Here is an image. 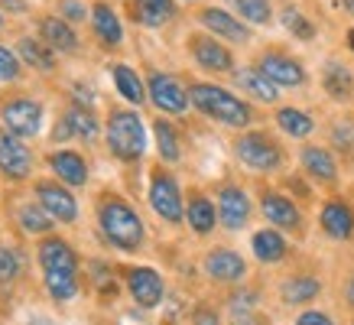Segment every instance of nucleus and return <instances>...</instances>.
I'll list each match as a JSON object with an SVG mask.
<instances>
[{
    "label": "nucleus",
    "mask_w": 354,
    "mask_h": 325,
    "mask_svg": "<svg viewBox=\"0 0 354 325\" xmlns=\"http://www.w3.org/2000/svg\"><path fill=\"white\" fill-rule=\"evenodd\" d=\"M172 13H176L172 0H137V17L143 26H162Z\"/></svg>",
    "instance_id": "nucleus-29"
},
{
    "label": "nucleus",
    "mask_w": 354,
    "mask_h": 325,
    "mask_svg": "<svg viewBox=\"0 0 354 325\" xmlns=\"http://www.w3.org/2000/svg\"><path fill=\"white\" fill-rule=\"evenodd\" d=\"M46 290L53 292L55 299H72L78 292L75 273H46Z\"/></svg>",
    "instance_id": "nucleus-34"
},
{
    "label": "nucleus",
    "mask_w": 354,
    "mask_h": 325,
    "mask_svg": "<svg viewBox=\"0 0 354 325\" xmlns=\"http://www.w3.org/2000/svg\"><path fill=\"white\" fill-rule=\"evenodd\" d=\"M17 218H20L23 231H32V234H43V231H49V225H53V215H49L43 205H23L20 212H17Z\"/></svg>",
    "instance_id": "nucleus-33"
},
{
    "label": "nucleus",
    "mask_w": 354,
    "mask_h": 325,
    "mask_svg": "<svg viewBox=\"0 0 354 325\" xmlns=\"http://www.w3.org/2000/svg\"><path fill=\"white\" fill-rule=\"evenodd\" d=\"M39 32H43V39L49 43V49H62V53H72L78 46V36L72 32V26L65 20H55V17H46L39 23Z\"/></svg>",
    "instance_id": "nucleus-21"
},
{
    "label": "nucleus",
    "mask_w": 354,
    "mask_h": 325,
    "mask_svg": "<svg viewBox=\"0 0 354 325\" xmlns=\"http://www.w3.org/2000/svg\"><path fill=\"white\" fill-rule=\"evenodd\" d=\"M17 78H20V62H17V55L0 46V82H17Z\"/></svg>",
    "instance_id": "nucleus-38"
},
{
    "label": "nucleus",
    "mask_w": 354,
    "mask_h": 325,
    "mask_svg": "<svg viewBox=\"0 0 354 325\" xmlns=\"http://www.w3.org/2000/svg\"><path fill=\"white\" fill-rule=\"evenodd\" d=\"M91 23H95V32L104 39L108 46H118L124 39V30H120V20L114 17L108 3H97L95 10H91Z\"/></svg>",
    "instance_id": "nucleus-24"
},
{
    "label": "nucleus",
    "mask_w": 354,
    "mask_h": 325,
    "mask_svg": "<svg viewBox=\"0 0 354 325\" xmlns=\"http://www.w3.org/2000/svg\"><path fill=\"white\" fill-rule=\"evenodd\" d=\"M254 254L260 263H279L286 257V241L279 231H257L254 234Z\"/></svg>",
    "instance_id": "nucleus-22"
},
{
    "label": "nucleus",
    "mask_w": 354,
    "mask_h": 325,
    "mask_svg": "<svg viewBox=\"0 0 354 325\" xmlns=\"http://www.w3.org/2000/svg\"><path fill=\"white\" fill-rule=\"evenodd\" d=\"M153 133H156V147H160L162 160L166 162H176L179 160V137H176V127H172L169 120H156L153 124Z\"/></svg>",
    "instance_id": "nucleus-30"
},
{
    "label": "nucleus",
    "mask_w": 354,
    "mask_h": 325,
    "mask_svg": "<svg viewBox=\"0 0 354 325\" xmlns=\"http://www.w3.org/2000/svg\"><path fill=\"white\" fill-rule=\"evenodd\" d=\"M322 228L328 238H351L354 234V212L344 202H328L322 208Z\"/></svg>",
    "instance_id": "nucleus-18"
},
{
    "label": "nucleus",
    "mask_w": 354,
    "mask_h": 325,
    "mask_svg": "<svg viewBox=\"0 0 354 325\" xmlns=\"http://www.w3.org/2000/svg\"><path fill=\"white\" fill-rule=\"evenodd\" d=\"M62 13L68 20H82V17H85V7H82L78 0H62Z\"/></svg>",
    "instance_id": "nucleus-42"
},
{
    "label": "nucleus",
    "mask_w": 354,
    "mask_h": 325,
    "mask_svg": "<svg viewBox=\"0 0 354 325\" xmlns=\"http://www.w3.org/2000/svg\"><path fill=\"white\" fill-rule=\"evenodd\" d=\"M97 218H101L104 234H108L120 250H137L140 248V241H143V221H140L137 212H133L127 202H120V198H104Z\"/></svg>",
    "instance_id": "nucleus-2"
},
{
    "label": "nucleus",
    "mask_w": 354,
    "mask_h": 325,
    "mask_svg": "<svg viewBox=\"0 0 354 325\" xmlns=\"http://www.w3.org/2000/svg\"><path fill=\"white\" fill-rule=\"evenodd\" d=\"M30 150L20 143V137L13 133H0V173L10 179H26L30 176Z\"/></svg>",
    "instance_id": "nucleus-8"
},
{
    "label": "nucleus",
    "mask_w": 354,
    "mask_h": 325,
    "mask_svg": "<svg viewBox=\"0 0 354 325\" xmlns=\"http://www.w3.org/2000/svg\"><path fill=\"white\" fill-rule=\"evenodd\" d=\"M114 82H118L120 95L127 98L130 104H143V98H147V88L140 82V75L130 68V65H114Z\"/></svg>",
    "instance_id": "nucleus-26"
},
{
    "label": "nucleus",
    "mask_w": 354,
    "mask_h": 325,
    "mask_svg": "<svg viewBox=\"0 0 354 325\" xmlns=\"http://www.w3.org/2000/svg\"><path fill=\"white\" fill-rule=\"evenodd\" d=\"M0 114H3V124H7L13 137H32L43 124V108H39V101H30V98L7 101Z\"/></svg>",
    "instance_id": "nucleus-5"
},
{
    "label": "nucleus",
    "mask_w": 354,
    "mask_h": 325,
    "mask_svg": "<svg viewBox=\"0 0 354 325\" xmlns=\"http://www.w3.org/2000/svg\"><path fill=\"white\" fill-rule=\"evenodd\" d=\"M237 156L247 162V166H254V169H277L279 160H283V153H279V147L270 137H263V133H244V137H237L234 143Z\"/></svg>",
    "instance_id": "nucleus-4"
},
{
    "label": "nucleus",
    "mask_w": 354,
    "mask_h": 325,
    "mask_svg": "<svg viewBox=\"0 0 354 325\" xmlns=\"http://www.w3.org/2000/svg\"><path fill=\"white\" fill-rule=\"evenodd\" d=\"M127 286H130V296H133L143 309H153V306L162 299V280H160V273L150 270V267L130 270Z\"/></svg>",
    "instance_id": "nucleus-10"
},
{
    "label": "nucleus",
    "mask_w": 354,
    "mask_h": 325,
    "mask_svg": "<svg viewBox=\"0 0 354 325\" xmlns=\"http://www.w3.org/2000/svg\"><path fill=\"white\" fill-rule=\"evenodd\" d=\"M192 322L195 325H218V315L212 313V309H205V306H202V309H195V319H192Z\"/></svg>",
    "instance_id": "nucleus-43"
},
{
    "label": "nucleus",
    "mask_w": 354,
    "mask_h": 325,
    "mask_svg": "<svg viewBox=\"0 0 354 325\" xmlns=\"http://www.w3.org/2000/svg\"><path fill=\"white\" fill-rule=\"evenodd\" d=\"M108 147L118 160H140L147 150V130L137 111H114L108 118Z\"/></svg>",
    "instance_id": "nucleus-3"
},
{
    "label": "nucleus",
    "mask_w": 354,
    "mask_h": 325,
    "mask_svg": "<svg viewBox=\"0 0 354 325\" xmlns=\"http://www.w3.org/2000/svg\"><path fill=\"white\" fill-rule=\"evenodd\" d=\"M348 303L354 306V277H351V283H348Z\"/></svg>",
    "instance_id": "nucleus-45"
},
{
    "label": "nucleus",
    "mask_w": 354,
    "mask_h": 325,
    "mask_svg": "<svg viewBox=\"0 0 354 325\" xmlns=\"http://www.w3.org/2000/svg\"><path fill=\"white\" fill-rule=\"evenodd\" d=\"M234 7L247 23H270V3L267 0H231Z\"/></svg>",
    "instance_id": "nucleus-35"
},
{
    "label": "nucleus",
    "mask_w": 354,
    "mask_h": 325,
    "mask_svg": "<svg viewBox=\"0 0 354 325\" xmlns=\"http://www.w3.org/2000/svg\"><path fill=\"white\" fill-rule=\"evenodd\" d=\"M296 325H335V322L325 313H315V309H312V313H302L299 319H296Z\"/></svg>",
    "instance_id": "nucleus-41"
},
{
    "label": "nucleus",
    "mask_w": 354,
    "mask_h": 325,
    "mask_svg": "<svg viewBox=\"0 0 354 325\" xmlns=\"http://www.w3.org/2000/svg\"><path fill=\"white\" fill-rule=\"evenodd\" d=\"M302 166H306L315 179H322V183H335V176H338L332 153L322 150V147H306V150H302Z\"/></svg>",
    "instance_id": "nucleus-23"
},
{
    "label": "nucleus",
    "mask_w": 354,
    "mask_h": 325,
    "mask_svg": "<svg viewBox=\"0 0 354 325\" xmlns=\"http://www.w3.org/2000/svg\"><path fill=\"white\" fill-rule=\"evenodd\" d=\"M319 290H322V283L315 277H292L283 283V299L286 303H309L319 296Z\"/></svg>",
    "instance_id": "nucleus-27"
},
{
    "label": "nucleus",
    "mask_w": 354,
    "mask_h": 325,
    "mask_svg": "<svg viewBox=\"0 0 354 325\" xmlns=\"http://www.w3.org/2000/svg\"><path fill=\"white\" fill-rule=\"evenodd\" d=\"M277 124L286 130L290 137H309L312 127H315L309 114H302V111H296V108H283V111H279V114H277Z\"/></svg>",
    "instance_id": "nucleus-31"
},
{
    "label": "nucleus",
    "mask_w": 354,
    "mask_h": 325,
    "mask_svg": "<svg viewBox=\"0 0 354 325\" xmlns=\"http://www.w3.org/2000/svg\"><path fill=\"white\" fill-rule=\"evenodd\" d=\"M36 195H39V205H43L46 212L55 218V221H75L78 205H75V198L65 192L62 185L39 183V185H36Z\"/></svg>",
    "instance_id": "nucleus-9"
},
{
    "label": "nucleus",
    "mask_w": 354,
    "mask_h": 325,
    "mask_svg": "<svg viewBox=\"0 0 354 325\" xmlns=\"http://www.w3.org/2000/svg\"><path fill=\"white\" fill-rule=\"evenodd\" d=\"M205 270L212 273L215 280H225V283H234L244 277V260H241V254H234V250H212L208 254V260H205Z\"/></svg>",
    "instance_id": "nucleus-16"
},
{
    "label": "nucleus",
    "mask_w": 354,
    "mask_h": 325,
    "mask_svg": "<svg viewBox=\"0 0 354 325\" xmlns=\"http://www.w3.org/2000/svg\"><path fill=\"white\" fill-rule=\"evenodd\" d=\"M49 166L65 185H85L88 183V166L75 150H59L49 156Z\"/></svg>",
    "instance_id": "nucleus-14"
},
{
    "label": "nucleus",
    "mask_w": 354,
    "mask_h": 325,
    "mask_svg": "<svg viewBox=\"0 0 354 325\" xmlns=\"http://www.w3.org/2000/svg\"><path fill=\"white\" fill-rule=\"evenodd\" d=\"M20 270V260L13 250H0V283H10Z\"/></svg>",
    "instance_id": "nucleus-39"
},
{
    "label": "nucleus",
    "mask_w": 354,
    "mask_h": 325,
    "mask_svg": "<svg viewBox=\"0 0 354 325\" xmlns=\"http://www.w3.org/2000/svg\"><path fill=\"white\" fill-rule=\"evenodd\" d=\"M20 55H23V62L30 65V68H39V72H53L55 68V55L49 46L43 43H36V39H20Z\"/></svg>",
    "instance_id": "nucleus-25"
},
{
    "label": "nucleus",
    "mask_w": 354,
    "mask_h": 325,
    "mask_svg": "<svg viewBox=\"0 0 354 325\" xmlns=\"http://www.w3.org/2000/svg\"><path fill=\"white\" fill-rule=\"evenodd\" d=\"M348 46H351V49H354V30L348 32Z\"/></svg>",
    "instance_id": "nucleus-47"
},
{
    "label": "nucleus",
    "mask_w": 354,
    "mask_h": 325,
    "mask_svg": "<svg viewBox=\"0 0 354 325\" xmlns=\"http://www.w3.org/2000/svg\"><path fill=\"white\" fill-rule=\"evenodd\" d=\"M283 26H286L292 36H299V39H312V36H315V26H312L299 10H292V7L290 10H283Z\"/></svg>",
    "instance_id": "nucleus-37"
},
{
    "label": "nucleus",
    "mask_w": 354,
    "mask_h": 325,
    "mask_svg": "<svg viewBox=\"0 0 354 325\" xmlns=\"http://www.w3.org/2000/svg\"><path fill=\"white\" fill-rule=\"evenodd\" d=\"M150 205L166 221H183V195H179V185H176V179L169 173H153Z\"/></svg>",
    "instance_id": "nucleus-6"
},
{
    "label": "nucleus",
    "mask_w": 354,
    "mask_h": 325,
    "mask_svg": "<svg viewBox=\"0 0 354 325\" xmlns=\"http://www.w3.org/2000/svg\"><path fill=\"white\" fill-rule=\"evenodd\" d=\"M185 218H189L192 231H198V234H208V231L215 228V221H218V212H215V205H212L208 198H192V202H189V212H185Z\"/></svg>",
    "instance_id": "nucleus-28"
},
{
    "label": "nucleus",
    "mask_w": 354,
    "mask_h": 325,
    "mask_svg": "<svg viewBox=\"0 0 354 325\" xmlns=\"http://www.w3.org/2000/svg\"><path fill=\"white\" fill-rule=\"evenodd\" d=\"M150 101L166 114H183L189 108V95L183 91V85L172 75H162V72L150 75Z\"/></svg>",
    "instance_id": "nucleus-7"
},
{
    "label": "nucleus",
    "mask_w": 354,
    "mask_h": 325,
    "mask_svg": "<svg viewBox=\"0 0 354 325\" xmlns=\"http://www.w3.org/2000/svg\"><path fill=\"white\" fill-rule=\"evenodd\" d=\"M218 215H221L225 228H231V231L244 228V221L250 218V202H247V195L237 185H225L218 192Z\"/></svg>",
    "instance_id": "nucleus-12"
},
{
    "label": "nucleus",
    "mask_w": 354,
    "mask_h": 325,
    "mask_svg": "<svg viewBox=\"0 0 354 325\" xmlns=\"http://www.w3.org/2000/svg\"><path fill=\"white\" fill-rule=\"evenodd\" d=\"M342 3H344V10H348V13L354 17V0H342Z\"/></svg>",
    "instance_id": "nucleus-46"
},
{
    "label": "nucleus",
    "mask_w": 354,
    "mask_h": 325,
    "mask_svg": "<svg viewBox=\"0 0 354 325\" xmlns=\"http://www.w3.org/2000/svg\"><path fill=\"white\" fill-rule=\"evenodd\" d=\"M0 26H3V20H0Z\"/></svg>",
    "instance_id": "nucleus-48"
},
{
    "label": "nucleus",
    "mask_w": 354,
    "mask_h": 325,
    "mask_svg": "<svg viewBox=\"0 0 354 325\" xmlns=\"http://www.w3.org/2000/svg\"><path fill=\"white\" fill-rule=\"evenodd\" d=\"M234 82L244 88L247 95H254L257 101H277V85L270 82L260 68H237Z\"/></svg>",
    "instance_id": "nucleus-20"
},
{
    "label": "nucleus",
    "mask_w": 354,
    "mask_h": 325,
    "mask_svg": "<svg viewBox=\"0 0 354 325\" xmlns=\"http://www.w3.org/2000/svg\"><path fill=\"white\" fill-rule=\"evenodd\" d=\"M192 53L195 59H198V65L202 68H212V72H227L231 68V53H227L221 43H215V39H208V36H195L192 39Z\"/></svg>",
    "instance_id": "nucleus-15"
},
{
    "label": "nucleus",
    "mask_w": 354,
    "mask_h": 325,
    "mask_svg": "<svg viewBox=\"0 0 354 325\" xmlns=\"http://www.w3.org/2000/svg\"><path fill=\"white\" fill-rule=\"evenodd\" d=\"M202 23L208 26L212 32H218V36H225V39H231V43H247V26L244 23H237L231 13L218 10V7H212V10H202Z\"/></svg>",
    "instance_id": "nucleus-17"
},
{
    "label": "nucleus",
    "mask_w": 354,
    "mask_h": 325,
    "mask_svg": "<svg viewBox=\"0 0 354 325\" xmlns=\"http://www.w3.org/2000/svg\"><path fill=\"white\" fill-rule=\"evenodd\" d=\"M39 263L46 273H75V250L59 238H46L39 244Z\"/></svg>",
    "instance_id": "nucleus-13"
},
{
    "label": "nucleus",
    "mask_w": 354,
    "mask_h": 325,
    "mask_svg": "<svg viewBox=\"0 0 354 325\" xmlns=\"http://www.w3.org/2000/svg\"><path fill=\"white\" fill-rule=\"evenodd\" d=\"M322 78H325V88H328V95H332V98H348V95H351L354 78H351V72H348L344 65L332 62L328 68H325Z\"/></svg>",
    "instance_id": "nucleus-32"
},
{
    "label": "nucleus",
    "mask_w": 354,
    "mask_h": 325,
    "mask_svg": "<svg viewBox=\"0 0 354 325\" xmlns=\"http://www.w3.org/2000/svg\"><path fill=\"white\" fill-rule=\"evenodd\" d=\"M3 3H7L10 10H26V3H23V0H3Z\"/></svg>",
    "instance_id": "nucleus-44"
},
{
    "label": "nucleus",
    "mask_w": 354,
    "mask_h": 325,
    "mask_svg": "<svg viewBox=\"0 0 354 325\" xmlns=\"http://www.w3.org/2000/svg\"><path fill=\"white\" fill-rule=\"evenodd\" d=\"M335 143L338 147H354V124H338L335 127Z\"/></svg>",
    "instance_id": "nucleus-40"
},
{
    "label": "nucleus",
    "mask_w": 354,
    "mask_h": 325,
    "mask_svg": "<svg viewBox=\"0 0 354 325\" xmlns=\"http://www.w3.org/2000/svg\"><path fill=\"white\" fill-rule=\"evenodd\" d=\"M263 215L273 221V225L279 228H299V208L292 205L290 198H283V195L277 192H267L263 195Z\"/></svg>",
    "instance_id": "nucleus-19"
},
{
    "label": "nucleus",
    "mask_w": 354,
    "mask_h": 325,
    "mask_svg": "<svg viewBox=\"0 0 354 325\" xmlns=\"http://www.w3.org/2000/svg\"><path fill=\"white\" fill-rule=\"evenodd\" d=\"M260 72L273 82V85H286V88H296L306 82V72H302L299 62H292V59H286V55L279 53H270L260 59Z\"/></svg>",
    "instance_id": "nucleus-11"
},
{
    "label": "nucleus",
    "mask_w": 354,
    "mask_h": 325,
    "mask_svg": "<svg viewBox=\"0 0 354 325\" xmlns=\"http://www.w3.org/2000/svg\"><path fill=\"white\" fill-rule=\"evenodd\" d=\"M189 101H192L202 114L221 120L227 127H247V124H250V108H247L244 101H237L231 91H225V88H218V85H192Z\"/></svg>",
    "instance_id": "nucleus-1"
},
{
    "label": "nucleus",
    "mask_w": 354,
    "mask_h": 325,
    "mask_svg": "<svg viewBox=\"0 0 354 325\" xmlns=\"http://www.w3.org/2000/svg\"><path fill=\"white\" fill-rule=\"evenodd\" d=\"M65 120L72 124V130H75L78 137H85V140H95V137H97V120L91 118V111L72 108L68 114H65Z\"/></svg>",
    "instance_id": "nucleus-36"
}]
</instances>
